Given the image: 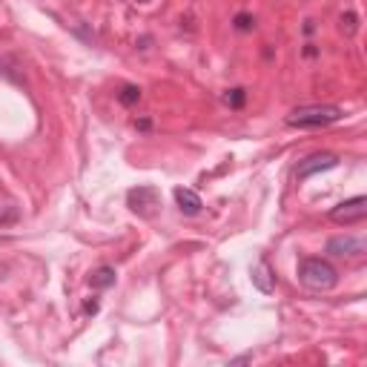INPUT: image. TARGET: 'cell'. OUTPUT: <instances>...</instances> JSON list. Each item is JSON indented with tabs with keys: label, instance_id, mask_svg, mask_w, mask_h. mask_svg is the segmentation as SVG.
<instances>
[{
	"label": "cell",
	"instance_id": "obj_1",
	"mask_svg": "<svg viewBox=\"0 0 367 367\" xmlns=\"http://www.w3.org/2000/svg\"><path fill=\"white\" fill-rule=\"evenodd\" d=\"M299 281L313 293H327L339 284V270L327 258H304L299 264Z\"/></svg>",
	"mask_w": 367,
	"mask_h": 367
},
{
	"label": "cell",
	"instance_id": "obj_2",
	"mask_svg": "<svg viewBox=\"0 0 367 367\" xmlns=\"http://www.w3.org/2000/svg\"><path fill=\"white\" fill-rule=\"evenodd\" d=\"M341 106L333 104H310V106H299L287 115V126H299V129H316V126H330L341 121Z\"/></svg>",
	"mask_w": 367,
	"mask_h": 367
},
{
	"label": "cell",
	"instance_id": "obj_3",
	"mask_svg": "<svg viewBox=\"0 0 367 367\" xmlns=\"http://www.w3.org/2000/svg\"><path fill=\"white\" fill-rule=\"evenodd\" d=\"M126 204H129V209L135 212V216L152 218V216H156V212L161 209V192H158L156 187H149V184L132 187V189L126 192Z\"/></svg>",
	"mask_w": 367,
	"mask_h": 367
},
{
	"label": "cell",
	"instance_id": "obj_4",
	"mask_svg": "<svg viewBox=\"0 0 367 367\" xmlns=\"http://www.w3.org/2000/svg\"><path fill=\"white\" fill-rule=\"evenodd\" d=\"M364 216H367V198H364V196L347 198V201H341V204H336V207L330 209V221L344 224V227L364 221Z\"/></svg>",
	"mask_w": 367,
	"mask_h": 367
},
{
	"label": "cell",
	"instance_id": "obj_5",
	"mask_svg": "<svg viewBox=\"0 0 367 367\" xmlns=\"http://www.w3.org/2000/svg\"><path fill=\"white\" fill-rule=\"evenodd\" d=\"M333 167H339V158L333 156V152H316V156L299 161V167H296V178L304 181V178L316 176V172H327V169H333Z\"/></svg>",
	"mask_w": 367,
	"mask_h": 367
},
{
	"label": "cell",
	"instance_id": "obj_6",
	"mask_svg": "<svg viewBox=\"0 0 367 367\" xmlns=\"http://www.w3.org/2000/svg\"><path fill=\"white\" fill-rule=\"evenodd\" d=\"M364 238H356V236H336L327 241V253L336 256V258H353V256H364Z\"/></svg>",
	"mask_w": 367,
	"mask_h": 367
},
{
	"label": "cell",
	"instance_id": "obj_7",
	"mask_svg": "<svg viewBox=\"0 0 367 367\" xmlns=\"http://www.w3.org/2000/svg\"><path fill=\"white\" fill-rule=\"evenodd\" d=\"M176 204H178V209L184 212V216H198V212L204 209V201H201V196L196 189H189V187H176Z\"/></svg>",
	"mask_w": 367,
	"mask_h": 367
},
{
	"label": "cell",
	"instance_id": "obj_8",
	"mask_svg": "<svg viewBox=\"0 0 367 367\" xmlns=\"http://www.w3.org/2000/svg\"><path fill=\"white\" fill-rule=\"evenodd\" d=\"M250 279H253V287L261 290V293H273V290H276V273H273V267H270L267 261H258L253 267V273H250Z\"/></svg>",
	"mask_w": 367,
	"mask_h": 367
},
{
	"label": "cell",
	"instance_id": "obj_9",
	"mask_svg": "<svg viewBox=\"0 0 367 367\" xmlns=\"http://www.w3.org/2000/svg\"><path fill=\"white\" fill-rule=\"evenodd\" d=\"M115 279H118V273H115V267H109V264H104V267H98V270H92V273H89V284L95 290L115 287Z\"/></svg>",
	"mask_w": 367,
	"mask_h": 367
},
{
	"label": "cell",
	"instance_id": "obj_10",
	"mask_svg": "<svg viewBox=\"0 0 367 367\" xmlns=\"http://www.w3.org/2000/svg\"><path fill=\"white\" fill-rule=\"evenodd\" d=\"M118 101L124 104V106H135L141 101V89L138 86H132V84H126L121 92H118Z\"/></svg>",
	"mask_w": 367,
	"mask_h": 367
},
{
	"label": "cell",
	"instance_id": "obj_11",
	"mask_svg": "<svg viewBox=\"0 0 367 367\" xmlns=\"http://www.w3.org/2000/svg\"><path fill=\"white\" fill-rule=\"evenodd\" d=\"M244 98H247L244 89H229V92L224 95V104L233 106V109H241V106H244Z\"/></svg>",
	"mask_w": 367,
	"mask_h": 367
},
{
	"label": "cell",
	"instance_id": "obj_12",
	"mask_svg": "<svg viewBox=\"0 0 367 367\" xmlns=\"http://www.w3.org/2000/svg\"><path fill=\"white\" fill-rule=\"evenodd\" d=\"M233 23H236L238 32H250V29H256V17H253V15H247V12H238Z\"/></svg>",
	"mask_w": 367,
	"mask_h": 367
},
{
	"label": "cell",
	"instance_id": "obj_13",
	"mask_svg": "<svg viewBox=\"0 0 367 367\" xmlns=\"http://www.w3.org/2000/svg\"><path fill=\"white\" fill-rule=\"evenodd\" d=\"M356 29H359V17H356L353 12L341 15V32H344V35H356Z\"/></svg>",
	"mask_w": 367,
	"mask_h": 367
},
{
	"label": "cell",
	"instance_id": "obj_14",
	"mask_svg": "<svg viewBox=\"0 0 367 367\" xmlns=\"http://www.w3.org/2000/svg\"><path fill=\"white\" fill-rule=\"evenodd\" d=\"M17 218V212L15 209H9V212H0V227H3V224H12Z\"/></svg>",
	"mask_w": 367,
	"mask_h": 367
},
{
	"label": "cell",
	"instance_id": "obj_15",
	"mask_svg": "<svg viewBox=\"0 0 367 367\" xmlns=\"http://www.w3.org/2000/svg\"><path fill=\"white\" fill-rule=\"evenodd\" d=\"M84 310L95 316V313H98V301H95V299H92V301H86V307H84Z\"/></svg>",
	"mask_w": 367,
	"mask_h": 367
},
{
	"label": "cell",
	"instance_id": "obj_16",
	"mask_svg": "<svg viewBox=\"0 0 367 367\" xmlns=\"http://www.w3.org/2000/svg\"><path fill=\"white\" fill-rule=\"evenodd\" d=\"M135 126H138V129H149L152 121H149V118H141V121H135Z\"/></svg>",
	"mask_w": 367,
	"mask_h": 367
},
{
	"label": "cell",
	"instance_id": "obj_17",
	"mask_svg": "<svg viewBox=\"0 0 367 367\" xmlns=\"http://www.w3.org/2000/svg\"><path fill=\"white\" fill-rule=\"evenodd\" d=\"M250 359H253V356L247 353V356H238V359H233V364H241V361H250Z\"/></svg>",
	"mask_w": 367,
	"mask_h": 367
},
{
	"label": "cell",
	"instance_id": "obj_18",
	"mask_svg": "<svg viewBox=\"0 0 367 367\" xmlns=\"http://www.w3.org/2000/svg\"><path fill=\"white\" fill-rule=\"evenodd\" d=\"M132 3H152V0H132Z\"/></svg>",
	"mask_w": 367,
	"mask_h": 367
}]
</instances>
